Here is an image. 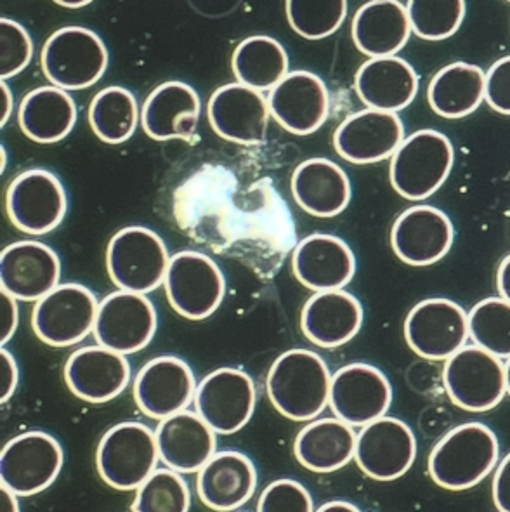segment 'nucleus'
Returning <instances> with one entry per match:
<instances>
[{
	"label": "nucleus",
	"instance_id": "19",
	"mask_svg": "<svg viewBox=\"0 0 510 512\" xmlns=\"http://www.w3.org/2000/svg\"><path fill=\"white\" fill-rule=\"evenodd\" d=\"M405 141V125L398 113L361 110L340 122L334 148L340 158L354 165H370L393 157Z\"/></svg>",
	"mask_w": 510,
	"mask_h": 512
},
{
	"label": "nucleus",
	"instance_id": "54",
	"mask_svg": "<svg viewBox=\"0 0 510 512\" xmlns=\"http://www.w3.org/2000/svg\"><path fill=\"white\" fill-rule=\"evenodd\" d=\"M507 2H510V0H507Z\"/></svg>",
	"mask_w": 510,
	"mask_h": 512
},
{
	"label": "nucleus",
	"instance_id": "23",
	"mask_svg": "<svg viewBox=\"0 0 510 512\" xmlns=\"http://www.w3.org/2000/svg\"><path fill=\"white\" fill-rule=\"evenodd\" d=\"M65 382L79 400L101 405L115 400L131 382V365L122 353L105 346L73 351L65 363Z\"/></svg>",
	"mask_w": 510,
	"mask_h": 512
},
{
	"label": "nucleus",
	"instance_id": "4",
	"mask_svg": "<svg viewBox=\"0 0 510 512\" xmlns=\"http://www.w3.org/2000/svg\"><path fill=\"white\" fill-rule=\"evenodd\" d=\"M155 431L143 422H120L99 440L96 467L101 480L118 492L138 490L157 469Z\"/></svg>",
	"mask_w": 510,
	"mask_h": 512
},
{
	"label": "nucleus",
	"instance_id": "42",
	"mask_svg": "<svg viewBox=\"0 0 510 512\" xmlns=\"http://www.w3.org/2000/svg\"><path fill=\"white\" fill-rule=\"evenodd\" d=\"M257 511L261 512H311L313 497L306 486L295 480H276L269 483L259 497Z\"/></svg>",
	"mask_w": 510,
	"mask_h": 512
},
{
	"label": "nucleus",
	"instance_id": "11",
	"mask_svg": "<svg viewBox=\"0 0 510 512\" xmlns=\"http://www.w3.org/2000/svg\"><path fill=\"white\" fill-rule=\"evenodd\" d=\"M403 334L415 355L429 362H446L469 341V315L455 301L431 297L410 309Z\"/></svg>",
	"mask_w": 510,
	"mask_h": 512
},
{
	"label": "nucleus",
	"instance_id": "46",
	"mask_svg": "<svg viewBox=\"0 0 510 512\" xmlns=\"http://www.w3.org/2000/svg\"><path fill=\"white\" fill-rule=\"evenodd\" d=\"M2 346H6L7 342L13 339L18 323H20V308H18V299L7 294L6 290H2Z\"/></svg>",
	"mask_w": 510,
	"mask_h": 512
},
{
	"label": "nucleus",
	"instance_id": "45",
	"mask_svg": "<svg viewBox=\"0 0 510 512\" xmlns=\"http://www.w3.org/2000/svg\"><path fill=\"white\" fill-rule=\"evenodd\" d=\"M0 370H2V388H0V401L2 405L13 398V394L18 389L20 382V370L18 363L11 351H7L6 346L0 349Z\"/></svg>",
	"mask_w": 510,
	"mask_h": 512
},
{
	"label": "nucleus",
	"instance_id": "2",
	"mask_svg": "<svg viewBox=\"0 0 510 512\" xmlns=\"http://www.w3.org/2000/svg\"><path fill=\"white\" fill-rule=\"evenodd\" d=\"M500 459L497 434L483 422L453 427L432 448L427 467L436 485L450 492L478 486Z\"/></svg>",
	"mask_w": 510,
	"mask_h": 512
},
{
	"label": "nucleus",
	"instance_id": "53",
	"mask_svg": "<svg viewBox=\"0 0 510 512\" xmlns=\"http://www.w3.org/2000/svg\"><path fill=\"white\" fill-rule=\"evenodd\" d=\"M505 384H507V394L510 396V356L505 362Z\"/></svg>",
	"mask_w": 510,
	"mask_h": 512
},
{
	"label": "nucleus",
	"instance_id": "24",
	"mask_svg": "<svg viewBox=\"0 0 510 512\" xmlns=\"http://www.w3.org/2000/svg\"><path fill=\"white\" fill-rule=\"evenodd\" d=\"M292 273L297 282L313 292L346 289L356 275V257L342 238L314 233L297 243Z\"/></svg>",
	"mask_w": 510,
	"mask_h": 512
},
{
	"label": "nucleus",
	"instance_id": "51",
	"mask_svg": "<svg viewBox=\"0 0 510 512\" xmlns=\"http://www.w3.org/2000/svg\"><path fill=\"white\" fill-rule=\"evenodd\" d=\"M54 2L68 9H80V7L89 6L92 0H54Z\"/></svg>",
	"mask_w": 510,
	"mask_h": 512
},
{
	"label": "nucleus",
	"instance_id": "13",
	"mask_svg": "<svg viewBox=\"0 0 510 512\" xmlns=\"http://www.w3.org/2000/svg\"><path fill=\"white\" fill-rule=\"evenodd\" d=\"M157 327V309L146 294L118 289L99 302L92 335L101 346L127 356L148 348Z\"/></svg>",
	"mask_w": 510,
	"mask_h": 512
},
{
	"label": "nucleus",
	"instance_id": "14",
	"mask_svg": "<svg viewBox=\"0 0 510 512\" xmlns=\"http://www.w3.org/2000/svg\"><path fill=\"white\" fill-rule=\"evenodd\" d=\"M391 403V382L370 363H349L332 375L328 407L334 417L349 426L363 427L377 421L387 415Z\"/></svg>",
	"mask_w": 510,
	"mask_h": 512
},
{
	"label": "nucleus",
	"instance_id": "38",
	"mask_svg": "<svg viewBox=\"0 0 510 512\" xmlns=\"http://www.w3.org/2000/svg\"><path fill=\"white\" fill-rule=\"evenodd\" d=\"M290 28L302 39H327L339 30L347 16V0H287Z\"/></svg>",
	"mask_w": 510,
	"mask_h": 512
},
{
	"label": "nucleus",
	"instance_id": "12",
	"mask_svg": "<svg viewBox=\"0 0 510 512\" xmlns=\"http://www.w3.org/2000/svg\"><path fill=\"white\" fill-rule=\"evenodd\" d=\"M63 464L65 453L54 436L27 431L2 448L0 481L20 497H33L58 480Z\"/></svg>",
	"mask_w": 510,
	"mask_h": 512
},
{
	"label": "nucleus",
	"instance_id": "16",
	"mask_svg": "<svg viewBox=\"0 0 510 512\" xmlns=\"http://www.w3.org/2000/svg\"><path fill=\"white\" fill-rule=\"evenodd\" d=\"M417 459V438L412 427L396 417H380L356 434L354 460L361 473L375 481L405 476Z\"/></svg>",
	"mask_w": 510,
	"mask_h": 512
},
{
	"label": "nucleus",
	"instance_id": "28",
	"mask_svg": "<svg viewBox=\"0 0 510 512\" xmlns=\"http://www.w3.org/2000/svg\"><path fill=\"white\" fill-rule=\"evenodd\" d=\"M202 103L184 82H165L150 92L141 108V125L155 141L195 138Z\"/></svg>",
	"mask_w": 510,
	"mask_h": 512
},
{
	"label": "nucleus",
	"instance_id": "30",
	"mask_svg": "<svg viewBox=\"0 0 510 512\" xmlns=\"http://www.w3.org/2000/svg\"><path fill=\"white\" fill-rule=\"evenodd\" d=\"M290 191L302 211L321 219L339 216L351 202V181L346 171L328 158H309L297 165Z\"/></svg>",
	"mask_w": 510,
	"mask_h": 512
},
{
	"label": "nucleus",
	"instance_id": "27",
	"mask_svg": "<svg viewBox=\"0 0 510 512\" xmlns=\"http://www.w3.org/2000/svg\"><path fill=\"white\" fill-rule=\"evenodd\" d=\"M257 471L242 452L223 450L197 473L198 499L212 511H236L254 497Z\"/></svg>",
	"mask_w": 510,
	"mask_h": 512
},
{
	"label": "nucleus",
	"instance_id": "1",
	"mask_svg": "<svg viewBox=\"0 0 510 512\" xmlns=\"http://www.w3.org/2000/svg\"><path fill=\"white\" fill-rule=\"evenodd\" d=\"M332 374L318 353L290 349L278 356L266 377L271 405L288 421H314L330 401Z\"/></svg>",
	"mask_w": 510,
	"mask_h": 512
},
{
	"label": "nucleus",
	"instance_id": "9",
	"mask_svg": "<svg viewBox=\"0 0 510 512\" xmlns=\"http://www.w3.org/2000/svg\"><path fill=\"white\" fill-rule=\"evenodd\" d=\"M98 309L92 290L80 283H61L35 302L33 334L51 348H72L92 334Z\"/></svg>",
	"mask_w": 510,
	"mask_h": 512
},
{
	"label": "nucleus",
	"instance_id": "25",
	"mask_svg": "<svg viewBox=\"0 0 510 512\" xmlns=\"http://www.w3.org/2000/svg\"><path fill=\"white\" fill-rule=\"evenodd\" d=\"M361 325L363 306L360 299L344 289L314 292L302 308V334L318 348L344 346L360 334Z\"/></svg>",
	"mask_w": 510,
	"mask_h": 512
},
{
	"label": "nucleus",
	"instance_id": "10",
	"mask_svg": "<svg viewBox=\"0 0 510 512\" xmlns=\"http://www.w3.org/2000/svg\"><path fill=\"white\" fill-rule=\"evenodd\" d=\"M6 212L16 230L42 237L65 221L68 195L58 176L46 169L21 172L7 186Z\"/></svg>",
	"mask_w": 510,
	"mask_h": 512
},
{
	"label": "nucleus",
	"instance_id": "48",
	"mask_svg": "<svg viewBox=\"0 0 510 512\" xmlns=\"http://www.w3.org/2000/svg\"><path fill=\"white\" fill-rule=\"evenodd\" d=\"M497 289L500 297L510 302V254L498 266Z\"/></svg>",
	"mask_w": 510,
	"mask_h": 512
},
{
	"label": "nucleus",
	"instance_id": "36",
	"mask_svg": "<svg viewBox=\"0 0 510 512\" xmlns=\"http://www.w3.org/2000/svg\"><path fill=\"white\" fill-rule=\"evenodd\" d=\"M141 112L138 101L125 87L112 86L99 91L89 106V124L106 145H122L134 136Z\"/></svg>",
	"mask_w": 510,
	"mask_h": 512
},
{
	"label": "nucleus",
	"instance_id": "31",
	"mask_svg": "<svg viewBox=\"0 0 510 512\" xmlns=\"http://www.w3.org/2000/svg\"><path fill=\"white\" fill-rule=\"evenodd\" d=\"M351 33L365 56H396L410 40L412 23L399 0H368L354 14Z\"/></svg>",
	"mask_w": 510,
	"mask_h": 512
},
{
	"label": "nucleus",
	"instance_id": "29",
	"mask_svg": "<svg viewBox=\"0 0 510 512\" xmlns=\"http://www.w3.org/2000/svg\"><path fill=\"white\" fill-rule=\"evenodd\" d=\"M354 89L367 108L398 113L417 98L419 75L399 56L370 58L356 72Z\"/></svg>",
	"mask_w": 510,
	"mask_h": 512
},
{
	"label": "nucleus",
	"instance_id": "33",
	"mask_svg": "<svg viewBox=\"0 0 510 512\" xmlns=\"http://www.w3.org/2000/svg\"><path fill=\"white\" fill-rule=\"evenodd\" d=\"M18 124L33 143L53 145L73 131L77 124V105L61 87H37L21 99Z\"/></svg>",
	"mask_w": 510,
	"mask_h": 512
},
{
	"label": "nucleus",
	"instance_id": "3",
	"mask_svg": "<svg viewBox=\"0 0 510 512\" xmlns=\"http://www.w3.org/2000/svg\"><path fill=\"white\" fill-rule=\"evenodd\" d=\"M455 165V148L443 132L422 129L405 138L389 164L399 197L419 202L441 190Z\"/></svg>",
	"mask_w": 510,
	"mask_h": 512
},
{
	"label": "nucleus",
	"instance_id": "34",
	"mask_svg": "<svg viewBox=\"0 0 510 512\" xmlns=\"http://www.w3.org/2000/svg\"><path fill=\"white\" fill-rule=\"evenodd\" d=\"M486 73L483 68L457 61L441 68L427 87V101L432 112L443 119L469 117L484 101Z\"/></svg>",
	"mask_w": 510,
	"mask_h": 512
},
{
	"label": "nucleus",
	"instance_id": "8",
	"mask_svg": "<svg viewBox=\"0 0 510 512\" xmlns=\"http://www.w3.org/2000/svg\"><path fill=\"white\" fill-rule=\"evenodd\" d=\"M170 308L186 320L202 322L214 315L226 292L223 271L207 254L181 250L170 257L164 280Z\"/></svg>",
	"mask_w": 510,
	"mask_h": 512
},
{
	"label": "nucleus",
	"instance_id": "39",
	"mask_svg": "<svg viewBox=\"0 0 510 512\" xmlns=\"http://www.w3.org/2000/svg\"><path fill=\"white\" fill-rule=\"evenodd\" d=\"M412 32L419 39L439 42L453 37L464 23L465 0H408Z\"/></svg>",
	"mask_w": 510,
	"mask_h": 512
},
{
	"label": "nucleus",
	"instance_id": "35",
	"mask_svg": "<svg viewBox=\"0 0 510 512\" xmlns=\"http://www.w3.org/2000/svg\"><path fill=\"white\" fill-rule=\"evenodd\" d=\"M231 68L236 82L257 91H271L288 75V54L273 37L254 35L236 46Z\"/></svg>",
	"mask_w": 510,
	"mask_h": 512
},
{
	"label": "nucleus",
	"instance_id": "47",
	"mask_svg": "<svg viewBox=\"0 0 510 512\" xmlns=\"http://www.w3.org/2000/svg\"><path fill=\"white\" fill-rule=\"evenodd\" d=\"M14 99L11 87L7 86L6 80L0 84V125L6 127L7 122L13 115Z\"/></svg>",
	"mask_w": 510,
	"mask_h": 512
},
{
	"label": "nucleus",
	"instance_id": "49",
	"mask_svg": "<svg viewBox=\"0 0 510 512\" xmlns=\"http://www.w3.org/2000/svg\"><path fill=\"white\" fill-rule=\"evenodd\" d=\"M0 509L4 512H18L20 511V504H18V493H14L11 488H7L6 485H0Z\"/></svg>",
	"mask_w": 510,
	"mask_h": 512
},
{
	"label": "nucleus",
	"instance_id": "6",
	"mask_svg": "<svg viewBox=\"0 0 510 512\" xmlns=\"http://www.w3.org/2000/svg\"><path fill=\"white\" fill-rule=\"evenodd\" d=\"M108 49L89 28L65 27L54 32L40 53V66L53 86L82 91L101 80L108 68Z\"/></svg>",
	"mask_w": 510,
	"mask_h": 512
},
{
	"label": "nucleus",
	"instance_id": "52",
	"mask_svg": "<svg viewBox=\"0 0 510 512\" xmlns=\"http://www.w3.org/2000/svg\"><path fill=\"white\" fill-rule=\"evenodd\" d=\"M6 169H7V151H6V146H2V148H0V172H2V174H4V172H6Z\"/></svg>",
	"mask_w": 510,
	"mask_h": 512
},
{
	"label": "nucleus",
	"instance_id": "32",
	"mask_svg": "<svg viewBox=\"0 0 510 512\" xmlns=\"http://www.w3.org/2000/svg\"><path fill=\"white\" fill-rule=\"evenodd\" d=\"M356 433L337 417L314 419L295 436L297 462L311 473L330 474L354 459Z\"/></svg>",
	"mask_w": 510,
	"mask_h": 512
},
{
	"label": "nucleus",
	"instance_id": "44",
	"mask_svg": "<svg viewBox=\"0 0 510 512\" xmlns=\"http://www.w3.org/2000/svg\"><path fill=\"white\" fill-rule=\"evenodd\" d=\"M491 493L498 511L510 512V452L497 464Z\"/></svg>",
	"mask_w": 510,
	"mask_h": 512
},
{
	"label": "nucleus",
	"instance_id": "21",
	"mask_svg": "<svg viewBox=\"0 0 510 512\" xmlns=\"http://www.w3.org/2000/svg\"><path fill=\"white\" fill-rule=\"evenodd\" d=\"M271 117L295 136H309L321 129L330 113V94L325 82L313 72L295 70L271 89Z\"/></svg>",
	"mask_w": 510,
	"mask_h": 512
},
{
	"label": "nucleus",
	"instance_id": "43",
	"mask_svg": "<svg viewBox=\"0 0 510 512\" xmlns=\"http://www.w3.org/2000/svg\"><path fill=\"white\" fill-rule=\"evenodd\" d=\"M484 101L493 112L510 115V56L495 61L486 72Z\"/></svg>",
	"mask_w": 510,
	"mask_h": 512
},
{
	"label": "nucleus",
	"instance_id": "22",
	"mask_svg": "<svg viewBox=\"0 0 510 512\" xmlns=\"http://www.w3.org/2000/svg\"><path fill=\"white\" fill-rule=\"evenodd\" d=\"M61 278L58 254L46 243L21 240L0 256V285L21 302H37L56 289Z\"/></svg>",
	"mask_w": 510,
	"mask_h": 512
},
{
	"label": "nucleus",
	"instance_id": "50",
	"mask_svg": "<svg viewBox=\"0 0 510 512\" xmlns=\"http://www.w3.org/2000/svg\"><path fill=\"white\" fill-rule=\"evenodd\" d=\"M318 511H351L358 512L360 511V507L354 506L351 504L349 500H330L327 504H323V506L318 507Z\"/></svg>",
	"mask_w": 510,
	"mask_h": 512
},
{
	"label": "nucleus",
	"instance_id": "26",
	"mask_svg": "<svg viewBox=\"0 0 510 512\" xmlns=\"http://www.w3.org/2000/svg\"><path fill=\"white\" fill-rule=\"evenodd\" d=\"M158 455L177 473H198L217 450V433L198 412L181 410L155 429Z\"/></svg>",
	"mask_w": 510,
	"mask_h": 512
},
{
	"label": "nucleus",
	"instance_id": "41",
	"mask_svg": "<svg viewBox=\"0 0 510 512\" xmlns=\"http://www.w3.org/2000/svg\"><path fill=\"white\" fill-rule=\"evenodd\" d=\"M33 42L27 28L18 21L0 20V75L2 80L20 75L32 61Z\"/></svg>",
	"mask_w": 510,
	"mask_h": 512
},
{
	"label": "nucleus",
	"instance_id": "40",
	"mask_svg": "<svg viewBox=\"0 0 510 512\" xmlns=\"http://www.w3.org/2000/svg\"><path fill=\"white\" fill-rule=\"evenodd\" d=\"M191 490L181 473L170 467L155 469L150 478L136 490L132 511L136 512H188Z\"/></svg>",
	"mask_w": 510,
	"mask_h": 512
},
{
	"label": "nucleus",
	"instance_id": "7",
	"mask_svg": "<svg viewBox=\"0 0 510 512\" xmlns=\"http://www.w3.org/2000/svg\"><path fill=\"white\" fill-rule=\"evenodd\" d=\"M443 384L455 407L472 414L490 412L507 394L505 363L476 344H465L446 360Z\"/></svg>",
	"mask_w": 510,
	"mask_h": 512
},
{
	"label": "nucleus",
	"instance_id": "18",
	"mask_svg": "<svg viewBox=\"0 0 510 512\" xmlns=\"http://www.w3.org/2000/svg\"><path fill=\"white\" fill-rule=\"evenodd\" d=\"M268 99L240 82L219 87L209 99L207 119L212 131L229 143L261 145L268 136Z\"/></svg>",
	"mask_w": 510,
	"mask_h": 512
},
{
	"label": "nucleus",
	"instance_id": "37",
	"mask_svg": "<svg viewBox=\"0 0 510 512\" xmlns=\"http://www.w3.org/2000/svg\"><path fill=\"white\" fill-rule=\"evenodd\" d=\"M469 315V339L491 355L510 356V302L502 297L479 301Z\"/></svg>",
	"mask_w": 510,
	"mask_h": 512
},
{
	"label": "nucleus",
	"instance_id": "15",
	"mask_svg": "<svg viewBox=\"0 0 510 512\" xmlns=\"http://www.w3.org/2000/svg\"><path fill=\"white\" fill-rule=\"evenodd\" d=\"M195 408L217 434L242 431L254 415L257 391L249 374L238 368H217L197 386Z\"/></svg>",
	"mask_w": 510,
	"mask_h": 512
},
{
	"label": "nucleus",
	"instance_id": "17",
	"mask_svg": "<svg viewBox=\"0 0 510 512\" xmlns=\"http://www.w3.org/2000/svg\"><path fill=\"white\" fill-rule=\"evenodd\" d=\"M197 381L190 365L177 356H157L134 379V401L146 417L164 421L195 401Z\"/></svg>",
	"mask_w": 510,
	"mask_h": 512
},
{
	"label": "nucleus",
	"instance_id": "5",
	"mask_svg": "<svg viewBox=\"0 0 510 512\" xmlns=\"http://www.w3.org/2000/svg\"><path fill=\"white\" fill-rule=\"evenodd\" d=\"M169 263L164 240L144 226L117 231L106 249V270L113 285L138 294H150L164 285Z\"/></svg>",
	"mask_w": 510,
	"mask_h": 512
},
{
	"label": "nucleus",
	"instance_id": "20",
	"mask_svg": "<svg viewBox=\"0 0 510 512\" xmlns=\"http://www.w3.org/2000/svg\"><path fill=\"white\" fill-rule=\"evenodd\" d=\"M455 228L445 212L431 205H415L399 214L391 228V247L408 266H432L452 250Z\"/></svg>",
	"mask_w": 510,
	"mask_h": 512
}]
</instances>
